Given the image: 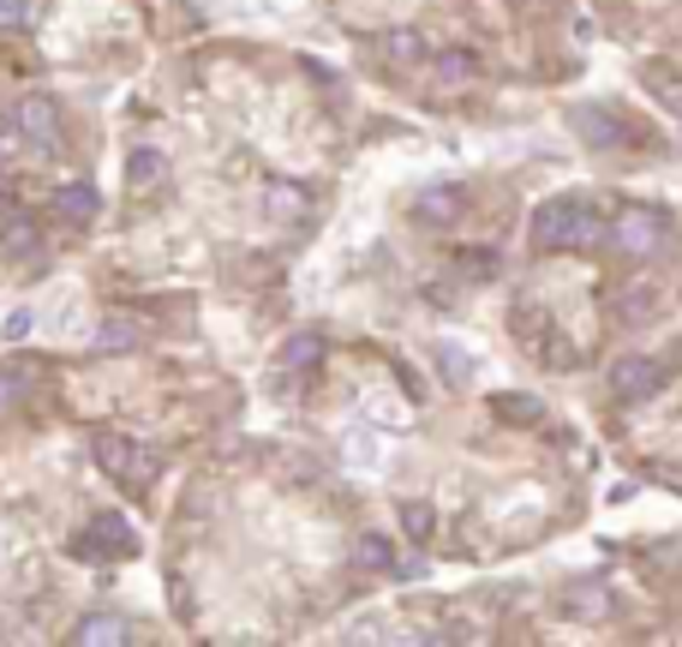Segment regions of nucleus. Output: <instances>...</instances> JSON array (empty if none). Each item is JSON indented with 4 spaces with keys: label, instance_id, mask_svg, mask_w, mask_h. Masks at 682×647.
Segmentation results:
<instances>
[{
    "label": "nucleus",
    "instance_id": "4468645a",
    "mask_svg": "<svg viewBox=\"0 0 682 647\" xmlns=\"http://www.w3.org/2000/svg\"><path fill=\"white\" fill-rule=\"evenodd\" d=\"M641 84L652 91V102H664V109L682 121V72L676 66H664V61H652L647 72H641Z\"/></svg>",
    "mask_w": 682,
    "mask_h": 647
},
{
    "label": "nucleus",
    "instance_id": "a211bd4d",
    "mask_svg": "<svg viewBox=\"0 0 682 647\" xmlns=\"http://www.w3.org/2000/svg\"><path fill=\"white\" fill-rule=\"evenodd\" d=\"M353 557H360V569H372V576H390V569H395V552H390V540H383V534H360Z\"/></svg>",
    "mask_w": 682,
    "mask_h": 647
},
{
    "label": "nucleus",
    "instance_id": "f03ea898",
    "mask_svg": "<svg viewBox=\"0 0 682 647\" xmlns=\"http://www.w3.org/2000/svg\"><path fill=\"white\" fill-rule=\"evenodd\" d=\"M671 240H676L671 216L652 210V204H622V210L611 216V246L622 258H634V264L664 258V253H671Z\"/></svg>",
    "mask_w": 682,
    "mask_h": 647
},
{
    "label": "nucleus",
    "instance_id": "f257e3e1",
    "mask_svg": "<svg viewBox=\"0 0 682 647\" xmlns=\"http://www.w3.org/2000/svg\"><path fill=\"white\" fill-rule=\"evenodd\" d=\"M604 234H611V223H599V210L587 198H551L533 216V246L539 253H592Z\"/></svg>",
    "mask_w": 682,
    "mask_h": 647
},
{
    "label": "nucleus",
    "instance_id": "9b49d317",
    "mask_svg": "<svg viewBox=\"0 0 682 647\" xmlns=\"http://www.w3.org/2000/svg\"><path fill=\"white\" fill-rule=\"evenodd\" d=\"M96 186L91 181H66L61 193H54V216H61V223H91L96 216Z\"/></svg>",
    "mask_w": 682,
    "mask_h": 647
},
{
    "label": "nucleus",
    "instance_id": "2eb2a0df",
    "mask_svg": "<svg viewBox=\"0 0 682 647\" xmlns=\"http://www.w3.org/2000/svg\"><path fill=\"white\" fill-rule=\"evenodd\" d=\"M318 360H323V336H311V330L288 336V342L276 348V366H281V372H306V366H318Z\"/></svg>",
    "mask_w": 682,
    "mask_h": 647
},
{
    "label": "nucleus",
    "instance_id": "4be33fe9",
    "mask_svg": "<svg viewBox=\"0 0 682 647\" xmlns=\"http://www.w3.org/2000/svg\"><path fill=\"white\" fill-rule=\"evenodd\" d=\"M96 342H102V348H132V342H138V324H132V318H121V312H114V318H102V330H96Z\"/></svg>",
    "mask_w": 682,
    "mask_h": 647
},
{
    "label": "nucleus",
    "instance_id": "cd10ccee",
    "mask_svg": "<svg viewBox=\"0 0 682 647\" xmlns=\"http://www.w3.org/2000/svg\"><path fill=\"white\" fill-rule=\"evenodd\" d=\"M12 210H19V204H12L7 193H0V223H7V216H12Z\"/></svg>",
    "mask_w": 682,
    "mask_h": 647
},
{
    "label": "nucleus",
    "instance_id": "9d476101",
    "mask_svg": "<svg viewBox=\"0 0 682 647\" xmlns=\"http://www.w3.org/2000/svg\"><path fill=\"white\" fill-rule=\"evenodd\" d=\"M72 641H79V647L132 641V624H126V617H114V612H91V617H79V624H72Z\"/></svg>",
    "mask_w": 682,
    "mask_h": 647
},
{
    "label": "nucleus",
    "instance_id": "1a4fd4ad",
    "mask_svg": "<svg viewBox=\"0 0 682 647\" xmlns=\"http://www.w3.org/2000/svg\"><path fill=\"white\" fill-rule=\"evenodd\" d=\"M162 181H168V156H162L156 144L126 151V186H132V193H156Z\"/></svg>",
    "mask_w": 682,
    "mask_h": 647
},
{
    "label": "nucleus",
    "instance_id": "6ab92c4d",
    "mask_svg": "<svg viewBox=\"0 0 682 647\" xmlns=\"http://www.w3.org/2000/svg\"><path fill=\"white\" fill-rule=\"evenodd\" d=\"M402 527H407V540H420V546H425V540L437 534V510L425 504V497H407V504H402Z\"/></svg>",
    "mask_w": 682,
    "mask_h": 647
},
{
    "label": "nucleus",
    "instance_id": "20e7f679",
    "mask_svg": "<svg viewBox=\"0 0 682 647\" xmlns=\"http://www.w3.org/2000/svg\"><path fill=\"white\" fill-rule=\"evenodd\" d=\"M79 552L96 557V564H114V557L138 552V534H132V522L121 516V510H96V516L84 522V534H79Z\"/></svg>",
    "mask_w": 682,
    "mask_h": 647
},
{
    "label": "nucleus",
    "instance_id": "393cba45",
    "mask_svg": "<svg viewBox=\"0 0 682 647\" xmlns=\"http://www.w3.org/2000/svg\"><path fill=\"white\" fill-rule=\"evenodd\" d=\"M24 144V126H19V114H0V156H12Z\"/></svg>",
    "mask_w": 682,
    "mask_h": 647
},
{
    "label": "nucleus",
    "instance_id": "ddd939ff",
    "mask_svg": "<svg viewBox=\"0 0 682 647\" xmlns=\"http://www.w3.org/2000/svg\"><path fill=\"white\" fill-rule=\"evenodd\" d=\"M383 54L395 66H420V61H432V42L413 31V24H395V31H383Z\"/></svg>",
    "mask_w": 682,
    "mask_h": 647
},
{
    "label": "nucleus",
    "instance_id": "f3484780",
    "mask_svg": "<svg viewBox=\"0 0 682 647\" xmlns=\"http://www.w3.org/2000/svg\"><path fill=\"white\" fill-rule=\"evenodd\" d=\"M569 121L581 126V138H587V144H617V138H622V132H617V121H611V114H604V109H575Z\"/></svg>",
    "mask_w": 682,
    "mask_h": 647
},
{
    "label": "nucleus",
    "instance_id": "6e6552de",
    "mask_svg": "<svg viewBox=\"0 0 682 647\" xmlns=\"http://www.w3.org/2000/svg\"><path fill=\"white\" fill-rule=\"evenodd\" d=\"M264 210H270L276 223L300 228L311 216V198H306V186H293V181H270V186H264Z\"/></svg>",
    "mask_w": 682,
    "mask_h": 647
},
{
    "label": "nucleus",
    "instance_id": "39448f33",
    "mask_svg": "<svg viewBox=\"0 0 682 647\" xmlns=\"http://www.w3.org/2000/svg\"><path fill=\"white\" fill-rule=\"evenodd\" d=\"M659 384H664V366L652 355L611 360V396H617V402H647V396H659Z\"/></svg>",
    "mask_w": 682,
    "mask_h": 647
},
{
    "label": "nucleus",
    "instance_id": "423d86ee",
    "mask_svg": "<svg viewBox=\"0 0 682 647\" xmlns=\"http://www.w3.org/2000/svg\"><path fill=\"white\" fill-rule=\"evenodd\" d=\"M413 223H425V228L462 223V186H420L413 193Z\"/></svg>",
    "mask_w": 682,
    "mask_h": 647
},
{
    "label": "nucleus",
    "instance_id": "b1692460",
    "mask_svg": "<svg viewBox=\"0 0 682 647\" xmlns=\"http://www.w3.org/2000/svg\"><path fill=\"white\" fill-rule=\"evenodd\" d=\"M497 414H503V420H515V425H533V420L545 414V408L533 402V396H497Z\"/></svg>",
    "mask_w": 682,
    "mask_h": 647
},
{
    "label": "nucleus",
    "instance_id": "f8f14e48",
    "mask_svg": "<svg viewBox=\"0 0 682 647\" xmlns=\"http://www.w3.org/2000/svg\"><path fill=\"white\" fill-rule=\"evenodd\" d=\"M659 300H664L659 283H634V288L617 294V318L622 324H652V318H659Z\"/></svg>",
    "mask_w": 682,
    "mask_h": 647
},
{
    "label": "nucleus",
    "instance_id": "5701e85b",
    "mask_svg": "<svg viewBox=\"0 0 682 647\" xmlns=\"http://www.w3.org/2000/svg\"><path fill=\"white\" fill-rule=\"evenodd\" d=\"M437 360H443V378H450L455 390L473 384V355H462V348H450V342H443V348H437Z\"/></svg>",
    "mask_w": 682,
    "mask_h": 647
},
{
    "label": "nucleus",
    "instance_id": "dca6fc26",
    "mask_svg": "<svg viewBox=\"0 0 682 647\" xmlns=\"http://www.w3.org/2000/svg\"><path fill=\"white\" fill-rule=\"evenodd\" d=\"M432 72L443 84H467V79H479V54H473V49H437Z\"/></svg>",
    "mask_w": 682,
    "mask_h": 647
},
{
    "label": "nucleus",
    "instance_id": "7ed1b4c3",
    "mask_svg": "<svg viewBox=\"0 0 682 647\" xmlns=\"http://www.w3.org/2000/svg\"><path fill=\"white\" fill-rule=\"evenodd\" d=\"M91 450H96V462H102V474H108V480H121V485H151L156 480V455L138 450L121 432H96Z\"/></svg>",
    "mask_w": 682,
    "mask_h": 647
},
{
    "label": "nucleus",
    "instance_id": "aec40b11",
    "mask_svg": "<svg viewBox=\"0 0 682 647\" xmlns=\"http://www.w3.org/2000/svg\"><path fill=\"white\" fill-rule=\"evenodd\" d=\"M24 396H31V372L24 366H0V414H12Z\"/></svg>",
    "mask_w": 682,
    "mask_h": 647
},
{
    "label": "nucleus",
    "instance_id": "412c9836",
    "mask_svg": "<svg viewBox=\"0 0 682 647\" xmlns=\"http://www.w3.org/2000/svg\"><path fill=\"white\" fill-rule=\"evenodd\" d=\"M0 240H7V253H31V246H37V223L24 210H12L7 223H0Z\"/></svg>",
    "mask_w": 682,
    "mask_h": 647
},
{
    "label": "nucleus",
    "instance_id": "bb28decb",
    "mask_svg": "<svg viewBox=\"0 0 682 647\" xmlns=\"http://www.w3.org/2000/svg\"><path fill=\"white\" fill-rule=\"evenodd\" d=\"M0 336H7V342H24V336H31V312H7V324H0Z\"/></svg>",
    "mask_w": 682,
    "mask_h": 647
},
{
    "label": "nucleus",
    "instance_id": "0eeeda50",
    "mask_svg": "<svg viewBox=\"0 0 682 647\" xmlns=\"http://www.w3.org/2000/svg\"><path fill=\"white\" fill-rule=\"evenodd\" d=\"M19 126H24V138L54 144V138H61V102H54V96H24L19 102Z\"/></svg>",
    "mask_w": 682,
    "mask_h": 647
},
{
    "label": "nucleus",
    "instance_id": "a878e982",
    "mask_svg": "<svg viewBox=\"0 0 682 647\" xmlns=\"http://www.w3.org/2000/svg\"><path fill=\"white\" fill-rule=\"evenodd\" d=\"M31 19V0H0V31H19Z\"/></svg>",
    "mask_w": 682,
    "mask_h": 647
}]
</instances>
